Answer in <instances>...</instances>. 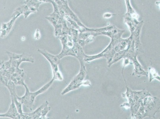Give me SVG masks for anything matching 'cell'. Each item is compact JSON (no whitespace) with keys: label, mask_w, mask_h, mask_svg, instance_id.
<instances>
[{"label":"cell","mask_w":160,"mask_h":119,"mask_svg":"<svg viewBox=\"0 0 160 119\" xmlns=\"http://www.w3.org/2000/svg\"><path fill=\"white\" fill-rule=\"evenodd\" d=\"M9 60L4 61L0 69V84L6 85L8 81L11 80L16 86H23L25 84V74L24 69H20L19 66L22 62L34 63V59L31 55L27 54L18 55L7 51Z\"/></svg>","instance_id":"6da1fadb"},{"label":"cell","mask_w":160,"mask_h":119,"mask_svg":"<svg viewBox=\"0 0 160 119\" xmlns=\"http://www.w3.org/2000/svg\"><path fill=\"white\" fill-rule=\"evenodd\" d=\"M78 31L74 29H70L66 34L59 37L62 44V51L57 55L60 59L66 56H72L77 58L83 50L82 46L78 43Z\"/></svg>","instance_id":"7a4b0ae2"},{"label":"cell","mask_w":160,"mask_h":119,"mask_svg":"<svg viewBox=\"0 0 160 119\" xmlns=\"http://www.w3.org/2000/svg\"><path fill=\"white\" fill-rule=\"evenodd\" d=\"M54 81V80L53 78H52L51 80L49 81L48 83L44 86L38 90L34 92H30L29 90L28 87H27L26 84L25 83L23 85V86L26 89L25 93L24 95L22 97H19L18 96L17 99L22 104H24L29 110H32L33 106V104H34L36 97L38 95L46 92L51 86Z\"/></svg>","instance_id":"3957f363"},{"label":"cell","mask_w":160,"mask_h":119,"mask_svg":"<svg viewBox=\"0 0 160 119\" xmlns=\"http://www.w3.org/2000/svg\"><path fill=\"white\" fill-rule=\"evenodd\" d=\"M81 69L78 74L71 80L69 85L61 93V95H64L71 91L78 89L82 85L90 86L91 82L89 81H84L86 75V69L84 63H81Z\"/></svg>","instance_id":"277c9868"},{"label":"cell","mask_w":160,"mask_h":119,"mask_svg":"<svg viewBox=\"0 0 160 119\" xmlns=\"http://www.w3.org/2000/svg\"><path fill=\"white\" fill-rule=\"evenodd\" d=\"M38 51L50 63L53 71V78L54 80L59 81H63V77L59 68L61 59L58 57L57 55H52L45 50L39 49Z\"/></svg>","instance_id":"5b68a950"},{"label":"cell","mask_w":160,"mask_h":119,"mask_svg":"<svg viewBox=\"0 0 160 119\" xmlns=\"http://www.w3.org/2000/svg\"><path fill=\"white\" fill-rule=\"evenodd\" d=\"M49 102L46 101L33 112L29 113L23 112L20 114V119H46L47 114L51 110L49 107Z\"/></svg>","instance_id":"8992f818"},{"label":"cell","mask_w":160,"mask_h":119,"mask_svg":"<svg viewBox=\"0 0 160 119\" xmlns=\"http://www.w3.org/2000/svg\"><path fill=\"white\" fill-rule=\"evenodd\" d=\"M22 12H23L22 7H19L16 10L14 14L12 19L9 22L7 23V24H2L1 30V38H4L8 34L11 30L16 19L19 17Z\"/></svg>","instance_id":"52a82bcc"},{"label":"cell","mask_w":160,"mask_h":119,"mask_svg":"<svg viewBox=\"0 0 160 119\" xmlns=\"http://www.w3.org/2000/svg\"><path fill=\"white\" fill-rule=\"evenodd\" d=\"M12 99V102L9 109L7 112L0 114V117H8L13 119H20V114L18 112L13 100Z\"/></svg>","instance_id":"ba28073f"},{"label":"cell","mask_w":160,"mask_h":119,"mask_svg":"<svg viewBox=\"0 0 160 119\" xmlns=\"http://www.w3.org/2000/svg\"><path fill=\"white\" fill-rule=\"evenodd\" d=\"M149 82H151V81L154 79H156L160 81V76L158 75V73L156 71L154 68L152 67H149Z\"/></svg>","instance_id":"9c48e42d"},{"label":"cell","mask_w":160,"mask_h":119,"mask_svg":"<svg viewBox=\"0 0 160 119\" xmlns=\"http://www.w3.org/2000/svg\"><path fill=\"white\" fill-rule=\"evenodd\" d=\"M40 37V32L38 29H37L36 30L35 34V39L38 40Z\"/></svg>","instance_id":"30bf717a"}]
</instances>
